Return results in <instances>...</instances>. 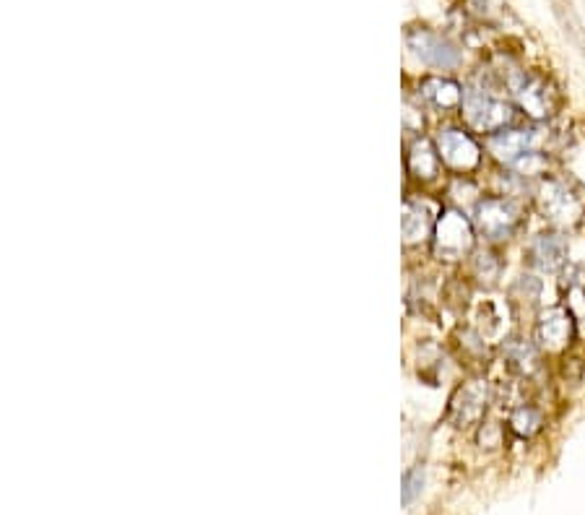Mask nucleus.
<instances>
[{
  "label": "nucleus",
  "mask_w": 585,
  "mask_h": 515,
  "mask_svg": "<svg viewBox=\"0 0 585 515\" xmlns=\"http://www.w3.org/2000/svg\"><path fill=\"white\" fill-rule=\"evenodd\" d=\"M435 146L442 159V167L453 170L455 175H474L484 164V146L476 141L474 133L468 128H458V125L442 128L435 136Z\"/></svg>",
  "instance_id": "obj_6"
},
{
  "label": "nucleus",
  "mask_w": 585,
  "mask_h": 515,
  "mask_svg": "<svg viewBox=\"0 0 585 515\" xmlns=\"http://www.w3.org/2000/svg\"><path fill=\"white\" fill-rule=\"evenodd\" d=\"M500 352L507 372L518 380H533L544 367V352L533 339L507 336L505 341H500Z\"/></svg>",
  "instance_id": "obj_12"
},
{
  "label": "nucleus",
  "mask_w": 585,
  "mask_h": 515,
  "mask_svg": "<svg viewBox=\"0 0 585 515\" xmlns=\"http://www.w3.org/2000/svg\"><path fill=\"white\" fill-rule=\"evenodd\" d=\"M502 268H505V263H502V255L497 253V250L492 248L474 250V253H471V261H468V276H471V281H474L476 287L494 289L500 284Z\"/></svg>",
  "instance_id": "obj_18"
},
{
  "label": "nucleus",
  "mask_w": 585,
  "mask_h": 515,
  "mask_svg": "<svg viewBox=\"0 0 585 515\" xmlns=\"http://www.w3.org/2000/svg\"><path fill=\"white\" fill-rule=\"evenodd\" d=\"M463 97H466V89L455 79H448V76H427L419 84V99L435 112H442V115L461 110Z\"/></svg>",
  "instance_id": "obj_14"
},
{
  "label": "nucleus",
  "mask_w": 585,
  "mask_h": 515,
  "mask_svg": "<svg viewBox=\"0 0 585 515\" xmlns=\"http://www.w3.org/2000/svg\"><path fill=\"white\" fill-rule=\"evenodd\" d=\"M437 216L427 201H416V198H406L401 216V232L406 245H419L424 240H432L435 232Z\"/></svg>",
  "instance_id": "obj_15"
},
{
  "label": "nucleus",
  "mask_w": 585,
  "mask_h": 515,
  "mask_svg": "<svg viewBox=\"0 0 585 515\" xmlns=\"http://www.w3.org/2000/svg\"><path fill=\"white\" fill-rule=\"evenodd\" d=\"M559 294L567 313L572 315L575 326H578L580 341H585V271L583 266H570L567 263L559 274Z\"/></svg>",
  "instance_id": "obj_13"
},
{
  "label": "nucleus",
  "mask_w": 585,
  "mask_h": 515,
  "mask_svg": "<svg viewBox=\"0 0 585 515\" xmlns=\"http://www.w3.org/2000/svg\"><path fill=\"white\" fill-rule=\"evenodd\" d=\"M471 222L476 235L484 237L489 245L513 240L526 222V209L520 198L510 196H484L471 211Z\"/></svg>",
  "instance_id": "obj_4"
},
{
  "label": "nucleus",
  "mask_w": 585,
  "mask_h": 515,
  "mask_svg": "<svg viewBox=\"0 0 585 515\" xmlns=\"http://www.w3.org/2000/svg\"><path fill=\"white\" fill-rule=\"evenodd\" d=\"M494 73H497L502 89L513 94V102L520 110V115L531 120V123L541 125L546 120H552L559 112V107H562V94H559L557 84L541 76V73L523 71V68Z\"/></svg>",
  "instance_id": "obj_2"
},
{
  "label": "nucleus",
  "mask_w": 585,
  "mask_h": 515,
  "mask_svg": "<svg viewBox=\"0 0 585 515\" xmlns=\"http://www.w3.org/2000/svg\"><path fill=\"white\" fill-rule=\"evenodd\" d=\"M406 170H409V175L414 177V180H419V183H432V180H437L442 170V159L440 154H437L435 141H429V138L424 136H416L414 141H411L409 151H406Z\"/></svg>",
  "instance_id": "obj_16"
},
{
  "label": "nucleus",
  "mask_w": 585,
  "mask_h": 515,
  "mask_svg": "<svg viewBox=\"0 0 585 515\" xmlns=\"http://www.w3.org/2000/svg\"><path fill=\"white\" fill-rule=\"evenodd\" d=\"M474 328L492 344V341H505L507 333V305H497V302L487 300L481 302L479 310L474 315Z\"/></svg>",
  "instance_id": "obj_19"
},
{
  "label": "nucleus",
  "mask_w": 585,
  "mask_h": 515,
  "mask_svg": "<svg viewBox=\"0 0 585 515\" xmlns=\"http://www.w3.org/2000/svg\"><path fill=\"white\" fill-rule=\"evenodd\" d=\"M461 115L466 120L468 131L479 133L484 138L505 131V128H513L523 118L518 107H515V102L497 97V92L484 84L468 86L466 97H463Z\"/></svg>",
  "instance_id": "obj_3"
},
{
  "label": "nucleus",
  "mask_w": 585,
  "mask_h": 515,
  "mask_svg": "<svg viewBox=\"0 0 585 515\" xmlns=\"http://www.w3.org/2000/svg\"><path fill=\"white\" fill-rule=\"evenodd\" d=\"M455 349H458V357H461V365L466 362L468 370H487L489 359H492V346L489 341L476 331L474 326H461L453 336Z\"/></svg>",
  "instance_id": "obj_17"
},
{
  "label": "nucleus",
  "mask_w": 585,
  "mask_h": 515,
  "mask_svg": "<svg viewBox=\"0 0 585 515\" xmlns=\"http://www.w3.org/2000/svg\"><path fill=\"white\" fill-rule=\"evenodd\" d=\"M546 133L539 125H513L505 131L494 133V136L484 138V149L494 162H500L502 167H513L518 159H523L531 151H544Z\"/></svg>",
  "instance_id": "obj_8"
},
{
  "label": "nucleus",
  "mask_w": 585,
  "mask_h": 515,
  "mask_svg": "<svg viewBox=\"0 0 585 515\" xmlns=\"http://www.w3.org/2000/svg\"><path fill=\"white\" fill-rule=\"evenodd\" d=\"M567 255H570V245H567L565 232L546 229V232H539L528 240L526 250H523V261L539 274H562V268L570 263Z\"/></svg>",
  "instance_id": "obj_10"
},
{
  "label": "nucleus",
  "mask_w": 585,
  "mask_h": 515,
  "mask_svg": "<svg viewBox=\"0 0 585 515\" xmlns=\"http://www.w3.org/2000/svg\"><path fill=\"white\" fill-rule=\"evenodd\" d=\"M533 203L557 232H575L585 222V185L572 175H546L533 185Z\"/></svg>",
  "instance_id": "obj_1"
},
{
  "label": "nucleus",
  "mask_w": 585,
  "mask_h": 515,
  "mask_svg": "<svg viewBox=\"0 0 585 515\" xmlns=\"http://www.w3.org/2000/svg\"><path fill=\"white\" fill-rule=\"evenodd\" d=\"M533 341L539 344V349L552 357H565L572 349L575 341H580L578 326L572 315L567 313L565 305H549L539 310L536 315V326H533Z\"/></svg>",
  "instance_id": "obj_7"
},
{
  "label": "nucleus",
  "mask_w": 585,
  "mask_h": 515,
  "mask_svg": "<svg viewBox=\"0 0 585 515\" xmlns=\"http://www.w3.org/2000/svg\"><path fill=\"white\" fill-rule=\"evenodd\" d=\"M507 430L520 440H531L544 430V411L533 404H518L507 414Z\"/></svg>",
  "instance_id": "obj_20"
},
{
  "label": "nucleus",
  "mask_w": 585,
  "mask_h": 515,
  "mask_svg": "<svg viewBox=\"0 0 585 515\" xmlns=\"http://www.w3.org/2000/svg\"><path fill=\"white\" fill-rule=\"evenodd\" d=\"M476 227L471 216L461 209H442L432 232V253L437 261L458 263L471 258L476 250Z\"/></svg>",
  "instance_id": "obj_5"
},
{
  "label": "nucleus",
  "mask_w": 585,
  "mask_h": 515,
  "mask_svg": "<svg viewBox=\"0 0 585 515\" xmlns=\"http://www.w3.org/2000/svg\"><path fill=\"white\" fill-rule=\"evenodd\" d=\"M422 484H424V471L419 469V466L406 471V476H403V502H406V505H411L414 497L422 492Z\"/></svg>",
  "instance_id": "obj_23"
},
{
  "label": "nucleus",
  "mask_w": 585,
  "mask_h": 515,
  "mask_svg": "<svg viewBox=\"0 0 585 515\" xmlns=\"http://www.w3.org/2000/svg\"><path fill=\"white\" fill-rule=\"evenodd\" d=\"M541 297V279L533 274H523L515 279V284L510 287V305L515 302H523V305H536Z\"/></svg>",
  "instance_id": "obj_21"
},
{
  "label": "nucleus",
  "mask_w": 585,
  "mask_h": 515,
  "mask_svg": "<svg viewBox=\"0 0 585 515\" xmlns=\"http://www.w3.org/2000/svg\"><path fill=\"white\" fill-rule=\"evenodd\" d=\"M494 401V393L484 378H471L458 385L450 396L448 422L458 430H468L484 422L489 404Z\"/></svg>",
  "instance_id": "obj_9"
},
{
  "label": "nucleus",
  "mask_w": 585,
  "mask_h": 515,
  "mask_svg": "<svg viewBox=\"0 0 585 515\" xmlns=\"http://www.w3.org/2000/svg\"><path fill=\"white\" fill-rule=\"evenodd\" d=\"M406 42H409L411 53L422 60V63H427V66L440 68V71H450V68L461 66L463 60L461 47L455 45V42H450L448 37L432 32V29L424 27L409 29Z\"/></svg>",
  "instance_id": "obj_11"
},
{
  "label": "nucleus",
  "mask_w": 585,
  "mask_h": 515,
  "mask_svg": "<svg viewBox=\"0 0 585 515\" xmlns=\"http://www.w3.org/2000/svg\"><path fill=\"white\" fill-rule=\"evenodd\" d=\"M505 440V424L500 422H481L479 424V445L481 448H500Z\"/></svg>",
  "instance_id": "obj_22"
}]
</instances>
